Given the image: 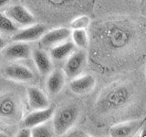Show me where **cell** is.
I'll use <instances>...</instances> for the list:
<instances>
[{
	"label": "cell",
	"instance_id": "3",
	"mask_svg": "<svg viewBox=\"0 0 146 137\" xmlns=\"http://www.w3.org/2000/svg\"><path fill=\"white\" fill-rule=\"evenodd\" d=\"M5 14L17 26L27 27L36 23L35 17L26 7L20 5L10 7Z\"/></svg>",
	"mask_w": 146,
	"mask_h": 137
},
{
	"label": "cell",
	"instance_id": "24",
	"mask_svg": "<svg viewBox=\"0 0 146 137\" xmlns=\"http://www.w3.org/2000/svg\"><path fill=\"white\" fill-rule=\"evenodd\" d=\"M8 135L6 134L5 132H0V137H7Z\"/></svg>",
	"mask_w": 146,
	"mask_h": 137
},
{
	"label": "cell",
	"instance_id": "13",
	"mask_svg": "<svg viewBox=\"0 0 146 137\" xmlns=\"http://www.w3.org/2000/svg\"><path fill=\"white\" fill-rule=\"evenodd\" d=\"M47 80V90L50 94H58L65 85L66 75L61 70H54L48 73Z\"/></svg>",
	"mask_w": 146,
	"mask_h": 137
},
{
	"label": "cell",
	"instance_id": "6",
	"mask_svg": "<svg viewBox=\"0 0 146 137\" xmlns=\"http://www.w3.org/2000/svg\"><path fill=\"white\" fill-rule=\"evenodd\" d=\"M143 121L134 120L113 125L109 131V134L112 137H130L134 135L140 128L143 126Z\"/></svg>",
	"mask_w": 146,
	"mask_h": 137
},
{
	"label": "cell",
	"instance_id": "8",
	"mask_svg": "<svg viewBox=\"0 0 146 137\" xmlns=\"http://www.w3.org/2000/svg\"><path fill=\"white\" fill-rule=\"evenodd\" d=\"M5 75L17 81H29L34 79L33 71L21 64H10L7 66L5 68Z\"/></svg>",
	"mask_w": 146,
	"mask_h": 137
},
{
	"label": "cell",
	"instance_id": "4",
	"mask_svg": "<svg viewBox=\"0 0 146 137\" xmlns=\"http://www.w3.org/2000/svg\"><path fill=\"white\" fill-rule=\"evenodd\" d=\"M46 31L47 27L40 24H32L30 26L26 27L20 31H17L13 36L14 41H22V42H30L39 39L42 37Z\"/></svg>",
	"mask_w": 146,
	"mask_h": 137
},
{
	"label": "cell",
	"instance_id": "10",
	"mask_svg": "<svg viewBox=\"0 0 146 137\" xmlns=\"http://www.w3.org/2000/svg\"><path fill=\"white\" fill-rule=\"evenodd\" d=\"M53 113H54V107L52 106H49L43 110H35V112L29 113L24 119V121H23V126L32 128L36 125L48 122L52 118Z\"/></svg>",
	"mask_w": 146,
	"mask_h": 137
},
{
	"label": "cell",
	"instance_id": "23",
	"mask_svg": "<svg viewBox=\"0 0 146 137\" xmlns=\"http://www.w3.org/2000/svg\"><path fill=\"white\" fill-rule=\"evenodd\" d=\"M4 47H5V40L1 38V36H0V49Z\"/></svg>",
	"mask_w": 146,
	"mask_h": 137
},
{
	"label": "cell",
	"instance_id": "5",
	"mask_svg": "<svg viewBox=\"0 0 146 137\" xmlns=\"http://www.w3.org/2000/svg\"><path fill=\"white\" fill-rule=\"evenodd\" d=\"M71 34V30L67 27H59V29H53L51 31L46 32L41 37V44L46 48H52L59 43L67 41L70 39Z\"/></svg>",
	"mask_w": 146,
	"mask_h": 137
},
{
	"label": "cell",
	"instance_id": "14",
	"mask_svg": "<svg viewBox=\"0 0 146 137\" xmlns=\"http://www.w3.org/2000/svg\"><path fill=\"white\" fill-rule=\"evenodd\" d=\"M75 49V45L71 41H64L59 43L50 49V57L55 61H62L70 55Z\"/></svg>",
	"mask_w": 146,
	"mask_h": 137
},
{
	"label": "cell",
	"instance_id": "15",
	"mask_svg": "<svg viewBox=\"0 0 146 137\" xmlns=\"http://www.w3.org/2000/svg\"><path fill=\"white\" fill-rule=\"evenodd\" d=\"M54 135L55 134H54L52 123L50 124L48 122L31 128L32 137H51Z\"/></svg>",
	"mask_w": 146,
	"mask_h": 137
},
{
	"label": "cell",
	"instance_id": "21",
	"mask_svg": "<svg viewBox=\"0 0 146 137\" xmlns=\"http://www.w3.org/2000/svg\"><path fill=\"white\" fill-rule=\"evenodd\" d=\"M17 137H30L31 136V128L23 126L22 129L17 132Z\"/></svg>",
	"mask_w": 146,
	"mask_h": 137
},
{
	"label": "cell",
	"instance_id": "11",
	"mask_svg": "<svg viewBox=\"0 0 146 137\" xmlns=\"http://www.w3.org/2000/svg\"><path fill=\"white\" fill-rule=\"evenodd\" d=\"M31 57L38 72L42 75H47L52 70V61L44 50L35 49L31 51Z\"/></svg>",
	"mask_w": 146,
	"mask_h": 137
},
{
	"label": "cell",
	"instance_id": "18",
	"mask_svg": "<svg viewBox=\"0 0 146 137\" xmlns=\"http://www.w3.org/2000/svg\"><path fill=\"white\" fill-rule=\"evenodd\" d=\"M16 105L14 106V102L10 100L5 99L0 102V114L3 116H11L15 113Z\"/></svg>",
	"mask_w": 146,
	"mask_h": 137
},
{
	"label": "cell",
	"instance_id": "1",
	"mask_svg": "<svg viewBox=\"0 0 146 137\" xmlns=\"http://www.w3.org/2000/svg\"><path fill=\"white\" fill-rule=\"evenodd\" d=\"M79 109L75 105H67L59 108L53 113L52 126L54 134L57 136H63L71 129L79 117Z\"/></svg>",
	"mask_w": 146,
	"mask_h": 137
},
{
	"label": "cell",
	"instance_id": "19",
	"mask_svg": "<svg viewBox=\"0 0 146 137\" xmlns=\"http://www.w3.org/2000/svg\"><path fill=\"white\" fill-rule=\"evenodd\" d=\"M90 23V18L88 16H80L70 23L72 29H86Z\"/></svg>",
	"mask_w": 146,
	"mask_h": 137
},
{
	"label": "cell",
	"instance_id": "16",
	"mask_svg": "<svg viewBox=\"0 0 146 137\" xmlns=\"http://www.w3.org/2000/svg\"><path fill=\"white\" fill-rule=\"evenodd\" d=\"M72 42L75 45V47L79 49H86L88 46V33L86 29H73L71 32Z\"/></svg>",
	"mask_w": 146,
	"mask_h": 137
},
{
	"label": "cell",
	"instance_id": "20",
	"mask_svg": "<svg viewBox=\"0 0 146 137\" xmlns=\"http://www.w3.org/2000/svg\"><path fill=\"white\" fill-rule=\"evenodd\" d=\"M63 136H68V137H87L90 136L89 134H87L85 132L81 131L80 129H73V127L71 129L68 130Z\"/></svg>",
	"mask_w": 146,
	"mask_h": 137
},
{
	"label": "cell",
	"instance_id": "17",
	"mask_svg": "<svg viewBox=\"0 0 146 137\" xmlns=\"http://www.w3.org/2000/svg\"><path fill=\"white\" fill-rule=\"evenodd\" d=\"M0 30L7 33H12L17 30V26L7 16L0 15Z\"/></svg>",
	"mask_w": 146,
	"mask_h": 137
},
{
	"label": "cell",
	"instance_id": "2",
	"mask_svg": "<svg viewBox=\"0 0 146 137\" xmlns=\"http://www.w3.org/2000/svg\"><path fill=\"white\" fill-rule=\"evenodd\" d=\"M87 55L84 51H76L70 55L64 66V73L68 78L74 79L83 70L86 64Z\"/></svg>",
	"mask_w": 146,
	"mask_h": 137
},
{
	"label": "cell",
	"instance_id": "7",
	"mask_svg": "<svg viewBox=\"0 0 146 137\" xmlns=\"http://www.w3.org/2000/svg\"><path fill=\"white\" fill-rule=\"evenodd\" d=\"M4 56L11 61L25 59L31 56V49L26 42L15 41V43L8 45L5 49Z\"/></svg>",
	"mask_w": 146,
	"mask_h": 137
},
{
	"label": "cell",
	"instance_id": "22",
	"mask_svg": "<svg viewBox=\"0 0 146 137\" xmlns=\"http://www.w3.org/2000/svg\"><path fill=\"white\" fill-rule=\"evenodd\" d=\"M9 0H0V7H4L5 5H7Z\"/></svg>",
	"mask_w": 146,
	"mask_h": 137
},
{
	"label": "cell",
	"instance_id": "9",
	"mask_svg": "<svg viewBox=\"0 0 146 137\" xmlns=\"http://www.w3.org/2000/svg\"><path fill=\"white\" fill-rule=\"evenodd\" d=\"M96 86V79L92 75L76 77L70 82V89L75 94H86L90 92Z\"/></svg>",
	"mask_w": 146,
	"mask_h": 137
},
{
	"label": "cell",
	"instance_id": "12",
	"mask_svg": "<svg viewBox=\"0 0 146 137\" xmlns=\"http://www.w3.org/2000/svg\"><path fill=\"white\" fill-rule=\"evenodd\" d=\"M27 97L30 107L34 110H43L50 106L47 95L38 88L30 87L27 89Z\"/></svg>",
	"mask_w": 146,
	"mask_h": 137
}]
</instances>
